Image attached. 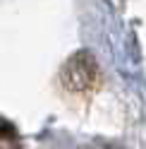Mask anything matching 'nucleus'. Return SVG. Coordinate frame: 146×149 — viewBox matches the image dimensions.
<instances>
[{"label":"nucleus","instance_id":"1","mask_svg":"<svg viewBox=\"0 0 146 149\" xmlns=\"http://www.w3.org/2000/svg\"><path fill=\"white\" fill-rule=\"evenodd\" d=\"M60 82L72 94H94L103 82L101 65L94 58V53H89V51L72 53L60 70Z\"/></svg>","mask_w":146,"mask_h":149}]
</instances>
